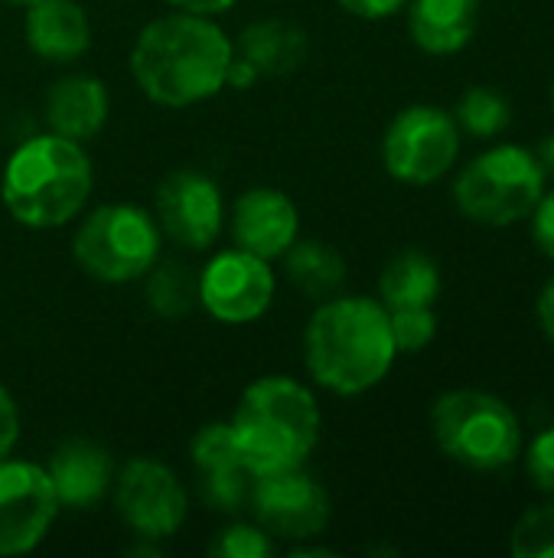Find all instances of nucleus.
Masks as SVG:
<instances>
[{
  "label": "nucleus",
  "mask_w": 554,
  "mask_h": 558,
  "mask_svg": "<svg viewBox=\"0 0 554 558\" xmlns=\"http://www.w3.org/2000/svg\"><path fill=\"white\" fill-rule=\"evenodd\" d=\"M196 477H199V497L209 510L238 513L242 507H248L255 474H248L245 468L219 471V474H196Z\"/></svg>",
  "instance_id": "393cba45"
},
{
  "label": "nucleus",
  "mask_w": 554,
  "mask_h": 558,
  "mask_svg": "<svg viewBox=\"0 0 554 558\" xmlns=\"http://www.w3.org/2000/svg\"><path fill=\"white\" fill-rule=\"evenodd\" d=\"M248 507L255 513V523L271 539L287 543L317 539L333 513L330 494L310 474H304V468L255 477Z\"/></svg>",
  "instance_id": "9d476101"
},
{
  "label": "nucleus",
  "mask_w": 554,
  "mask_h": 558,
  "mask_svg": "<svg viewBox=\"0 0 554 558\" xmlns=\"http://www.w3.org/2000/svg\"><path fill=\"white\" fill-rule=\"evenodd\" d=\"M189 454H193L196 474H219V471L245 468L238 458V445H235L229 422H212V425L199 428L193 445H189Z\"/></svg>",
  "instance_id": "b1692460"
},
{
  "label": "nucleus",
  "mask_w": 554,
  "mask_h": 558,
  "mask_svg": "<svg viewBox=\"0 0 554 558\" xmlns=\"http://www.w3.org/2000/svg\"><path fill=\"white\" fill-rule=\"evenodd\" d=\"M336 3L359 20H385L408 7V0H336Z\"/></svg>",
  "instance_id": "2f4dec72"
},
{
  "label": "nucleus",
  "mask_w": 554,
  "mask_h": 558,
  "mask_svg": "<svg viewBox=\"0 0 554 558\" xmlns=\"http://www.w3.org/2000/svg\"><path fill=\"white\" fill-rule=\"evenodd\" d=\"M526 471H529V481L554 500V428L542 432L532 441L529 458H526Z\"/></svg>",
  "instance_id": "c85d7f7f"
},
{
  "label": "nucleus",
  "mask_w": 554,
  "mask_h": 558,
  "mask_svg": "<svg viewBox=\"0 0 554 558\" xmlns=\"http://www.w3.org/2000/svg\"><path fill=\"white\" fill-rule=\"evenodd\" d=\"M46 474L52 481L59 507L65 510H95L114 484L111 454L88 438L62 441L49 454Z\"/></svg>",
  "instance_id": "2eb2a0df"
},
{
  "label": "nucleus",
  "mask_w": 554,
  "mask_h": 558,
  "mask_svg": "<svg viewBox=\"0 0 554 558\" xmlns=\"http://www.w3.org/2000/svg\"><path fill=\"white\" fill-rule=\"evenodd\" d=\"M114 510L124 526L144 539H170L189 513L186 490L173 468L153 458H134L114 477Z\"/></svg>",
  "instance_id": "1a4fd4ad"
},
{
  "label": "nucleus",
  "mask_w": 554,
  "mask_h": 558,
  "mask_svg": "<svg viewBox=\"0 0 554 558\" xmlns=\"http://www.w3.org/2000/svg\"><path fill=\"white\" fill-rule=\"evenodd\" d=\"M7 3H16V7H29L33 0H7Z\"/></svg>",
  "instance_id": "e433bc0d"
},
{
  "label": "nucleus",
  "mask_w": 554,
  "mask_h": 558,
  "mask_svg": "<svg viewBox=\"0 0 554 558\" xmlns=\"http://www.w3.org/2000/svg\"><path fill=\"white\" fill-rule=\"evenodd\" d=\"M398 350L389 311L372 298H327L304 330V366L317 386L336 396H362L379 386Z\"/></svg>",
  "instance_id": "f03ea898"
},
{
  "label": "nucleus",
  "mask_w": 554,
  "mask_h": 558,
  "mask_svg": "<svg viewBox=\"0 0 554 558\" xmlns=\"http://www.w3.org/2000/svg\"><path fill=\"white\" fill-rule=\"evenodd\" d=\"M552 101H554V88H552Z\"/></svg>",
  "instance_id": "4c0bfd02"
},
{
  "label": "nucleus",
  "mask_w": 554,
  "mask_h": 558,
  "mask_svg": "<svg viewBox=\"0 0 554 558\" xmlns=\"http://www.w3.org/2000/svg\"><path fill=\"white\" fill-rule=\"evenodd\" d=\"M480 23V0H408V33L431 56L460 52Z\"/></svg>",
  "instance_id": "a211bd4d"
},
{
  "label": "nucleus",
  "mask_w": 554,
  "mask_h": 558,
  "mask_svg": "<svg viewBox=\"0 0 554 558\" xmlns=\"http://www.w3.org/2000/svg\"><path fill=\"white\" fill-rule=\"evenodd\" d=\"M258 69L245 59V56H232V62H229V72H225V85L229 88H238V92H245V88H251L255 82H258Z\"/></svg>",
  "instance_id": "473e14b6"
},
{
  "label": "nucleus",
  "mask_w": 554,
  "mask_h": 558,
  "mask_svg": "<svg viewBox=\"0 0 554 558\" xmlns=\"http://www.w3.org/2000/svg\"><path fill=\"white\" fill-rule=\"evenodd\" d=\"M242 56L261 75H287L307 59V33L284 20H255L238 36Z\"/></svg>",
  "instance_id": "6ab92c4d"
},
{
  "label": "nucleus",
  "mask_w": 554,
  "mask_h": 558,
  "mask_svg": "<svg viewBox=\"0 0 554 558\" xmlns=\"http://www.w3.org/2000/svg\"><path fill=\"white\" fill-rule=\"evenodd\" d=\"M232 435L248 474H281L304 468L320 438V405L291 376L255 379L232 415Z\"/></svg>",
  "instance_id": "7ed1b4c3"
},
{
  "label": "nucleus",
  "mask_w": 554,
  "mask_h": 558,
  "mask_svg": "<svg viewBox=\"0 0 554 558\" xmlns=\"http://www.w3.org/2000/svg\"><path fill=\"white\" fill-rule=\"evenodd\" d=\"M153 219L160 232L180 248H209L225 222L219 183L199 170H173L160 180L153 196Z\"/></svg>",
  "instance_id": "ddd939ff"
},
{
  "label": "nucleus",
  "mask_w": 554,
  "mask_h": 558,
  "mask_svg": "<svg viewBox=\"0 0 554 558\" xmlns=\"http://www.w3.org/2000/svg\"><path fill=\"white\" fill-rule=\"evenodd\" d=\"M460 154V128L454 114L434 105H411L389 124L382 137L385 170L411 186L441 180Z\"/></svg>",
  "instance_id": "6e6552de"
},
{
  "label": "nucleus",
  "mask_w": 554,
  "mask_h": 558,
  "mask_svg": "<svg viewBox=\"0 0 554 558\" xmlns=\"http://www.w3.org/2000/svg\"><path fill=\"white\" fill-rule=\"evenodd\" d=\"M278 281L268 258H258L245 248L219 252L199 271V304L219 324H251L268 314Z\"/></svg>",
  "instance_id": "f8f14e48"
},
{
  "label": "nucleus",
  "mask_w": 554,
  "mask_h": 558,
  "mask_svg": "<svg viewBox=\"0 0 554 558\" xmlns=\"http://www.w3.org/2000/svg\"><path fill=\"white\" fill-rule=\"evenodd\" d=\"M232 56L235 46L212 16L176 10L140 29L131 49V75L150 101L189 108L225 88Z\"/></svg>",
  "instance_id": "f257e3e1"
},
{
  "label": "nucleus",
  "mask_w": 554,
  "mask_h": 558,
  "mask_svg": "<svg viewBox=\"0 0 554 558\" xmlns=\"http://www.w3.org/2000/svg\"><path fill=\"white\" fill-rule=\"evenodd\" d=\"M95 186L91 160L78 141L62 134H39L23 141L0 180L7 213L26 229H59L72 222Z\"/></svg>",
  "instance_id": "20e7f679"
},
{
  "label": "nucleus",
  "mask_w": 554,
  "mask_h": 558,
  "mask_svg": "<svg viewBox=\"0 0 554 558\" xmlns=\"http://www.w3.org/2000/svg\"><path fill=\"white\" fill-rule=\"evenodd\" d=\"M539 163L545 170V177H554V134H549L539 147Z\"/></svg>",
  "instance_id": "c9c22d12"
},
{
  "label": "nucleus",
  "mask_w": 554,
  "mask_h": 558,
  "mask_svg": "<svg viewBox=\"0 0 554 558\" xmlns=\"http://www.w3.org/2000/svg\"><path fill=\"white\" fill-rule=\"evenodd\" d=\"M173 10H186V13H202V16H216L225 13L235 0H167Z\"/></svg>",
  "instance_id": "f704fd0d"
},
{
  "label": "nucleus",
  "mask_w": 554,
  "mask_h": 558,
  "mask_svg": "<svg viewBox=\"0 0 554 558\" xmlns=\"http://www.w3.org/2000/svg\"><path fill=\"white\" fill-rule=\"evenodd\" d=\"M438 448L470 471H503L519 458L522 428L516 412L493 392L454 389L431 409Z\"/></svg>",
  "instance_id": "39448f33"
},
{
  "label": "nucleus",
  "mask_w": 554,
  "mask_h": 558,
  "mask_svg": "<svg viewBox=\"0 0 554 558\" xmlns=\"http://www.w3.org/2000/svg\"><path fill=\"white\" fill-rule=\"evenodd\" d=\"M78 268L104 284H127L144 278L160 262L157 219L131 203L95 209L72 239Z\"/></svg>",
  "instance_id": "0eeeda50"
},
{
  "label": "nucleus",
  "mask_w": 554,
  "mask_h": 558,
  "mask_svg": "<svg viewBox=\"0 0 554 558\" xmlns=\"http://www.w3.org/2000/svg\"><path fill=\"white\" fill-rule=\"evenodd\" d=\"M300 235V213L287 193L251 186L232 206V239L258 258H281Z\"/></svg>",
  "instance_id": "4468645a"
},
{
  "label": "nucleus",
  "mask_w": 554,
  "mask_h": 558,
  "mask_svg": "<svg viewBox=\"0 0 554 558\" xmlns=\"http://www.w3.org/2000/svg\"><path fill=\"white\" fill-rule=\"evenodd\" d=\"M147 304L153 314L167 317V320H176L183 314L193 311V304H199V275H189L186 265L180 262H157L150 271H147Z\"/></svg>",
  "instance_id": "4be33fe9"
},
{
  "label": "nucleus",
  "mask_w": 554,
  "mask_h": 558,
  "mask_svg": "<svg viewBox=\"0 0 554 558\" xmlns=\"http://www.w3.org/2000/svg\"><path fill=\"white\" fill-rule=\"evenodd\" d=\"M441 294V271L434 258H428L418 248H408L395 255L382 278H379V298L385 311H402V307H431Z\"/></svg>",
  "instance_id": "aec40b11"
},
{
  "label": "nucleus",
  "mask_w": 554,
  "mask_h": 558,
  "mask_svg": "<svg viewBox=\"0 0 554 558\" xmlns=\"http://www.w3.org/2000/svg\"><path fill=\"white\" fill-rule=\"evenodd\" d=\"M209 553L219 558H268L274 556V539L258 523H232L216 536Z\"/></svg>",
  "instance_id": "cd10ccee"
},
{
  "label": "nucleus",
  "mask_w": 554,
  "mask_h": 558,
  "mask_svg": "<svg viewBox=\"0 0 554 558\" xmlns=\"http://www.w3.org/2000/svg\"><path fill=\"white\" fill-rule=\"evenodd\" d=\"M389 327L398 353H421L438 333V317L431 307H402L389 311Z\"/></svg>",
  "instance_id": "bb28decb"
},
{
  "label": "nucleus",
  "mask_w": 554,
  "mask_h": 558,
  "mask_svg": "<svg viewBox=\"0 0 554 558\" xmlns=\"http://www.w3.org/2000/svg\"><path fill=\"white\" fill-rule=\"evenodd\" d=\"M509 553L516 558H554V504L522 513L513 530Z\"/></svg>",
  "instance_id": "a878e982"
},
{
  "label": "nucleus",
  "mask_w": 554,
  "mask_h": 558,
  "mask_svg": "<svg viewBox=\"0 0 554 558\" xmlns=\"http://www.w3.org/2000/svg\"><path fill=\"white\" fill-rule=\"evenodd\" d=\"M545 193V170L539 157L526 147L500 144L480 154L454 183V199L460 213L480 226H513L532 216Z\"/></svg>",
  "instance_id": "423d86ee"
},
{
  "label": "nucleus",
  "mask_w": 554,
  "mask_h": 558,
  "mask_svg": "<svg viewBox=\"0 0 554 558\" xmlns=\"http://www.w3.org/2000/svg\"><path fill=\"white\" fill-rule=\"evenodd\" d=\"M20 441V409L10 396V389L0 386V461L10 458V451Z\"/></svg>",
  "instance_id": "7c9ffc66"
},
{
  "label": "nucleus",
  "mask_w": 554,
  "mask_h": 558,
  "mask_svg": "<svg viewBox=\"0 0 554 558\" xmlns=\"http://www.w3.org/2000/svg\"><path fill=\"white\" fill-rule=\"evenodd\" d=\"M59 500L42 464L0 461V556L33 553L52 530Z\"/></svg>",
  "instance_id": "9b49d317"
},
{
  "label": "nucleus",
  "mask_w": 554,
  "mask_h": 558,
  "mask_svg": "<svg viewBox=\"0 0 554 558\" xmlns=\"http://www.w3.org/2000/svg\"><path fill=\"white\" fill-rule=\"evenodd\" d=\"M108 88L95 75H65L52 82L46 95V124L52 134H62L69 141H91L104 121H108Z\"/></svg>",
  "instance_id": "f3484780"
},
{
  "label": "nucleus",
  "mask_w": 554,
  "mask_h": 558,
  "mask_svg": "<svg viewBox=\"0 0 554 558\" xmlns=\"http://www.w3.org/2000/svg\"><path fill=\"white\" fill-rule=\"evenodd\" d=\"M454 121L470 137H496L513 124V105H509V98L503 92L487 88V85H473L457 101Z\"/></svg>",
  "instance_id": "5701e85b"
},
{
  "label": "nucleus",
  "mask_w": 554,
  "mask_h": 558,
  "mask_svg": "<svg viewBox=\"0 0 554 558\" xmlns=\"http://www.w3.org/2000/svg\"><path fill=\"white\" fill-rule=\"evenodd\" d=\"M532 239L554 262V193H542L532 209Z\"/></svg>",
  "instance_id": "c756f323"
},
{
  "label": "nucleus",
  "mask_w": 554,
  "mask_h": 558,
  "mask_svg": "<svg viewBox=\"0 0 554 558\" xmlns=\"http://www.w3.org/2000/svg\"><path fill=\"white\" fill-rule=\"evenodd\" d=\"M281 258H284L287 281L310 301L333 298L346 281V262L330 242H317V239L300 242L297 239Z\"/></svg>",
  "instance_id": "412c9836"
},
{
  "label": "nucleus",
  "mask_w": 554,
  "mask_h": 558,
  "mask_svg": "<svg viewBox=\"0 0 554 558\" xmlns=\"http://www.w3.org/2000/svg\"><path fill=\"white\" fill-rule=\"evenodd\" d=\"M535 317H539V327H542V333L549 337L554 343V278L542 288V294H539V304H535Z\"/></svg>",
  "instance_id": "72a5a7b5"
},
{
  "label": "nucleus",
  "mask_w": 554,
  "mask_h": 558,
  "mask_svg": "<svg viewBox=\"0 0 554 558\" xmlns=\"http://www.w3.org/2000/svg\"><path fill=\"white\" fill-rule=\"evenodd\" d=\"M26 46L56 65L75 62L91 46V23L75 0H33L26 7Z\"/></svg>",
  "instance_id": "dca6fc26"
}]
</instances>
